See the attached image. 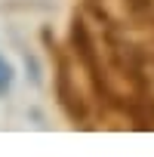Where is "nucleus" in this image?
<instances>
[{
    "instance_id": "obj_2",
    "label": "nucleus",
    "mask_w": 154,
    "mask_h": 157,
    "mask_svg": "<svg viewBox=\"0 0 154 157\" xmlns=\"http://www.w3.org/2000/svg\"><path fill=\"white\" fill-rule=\"evenodd\" d=\"M71 52H74L77 65L87 71L93 90L99 96H111L108 93V80H105V68H102V49L93 40V34H90V28H87V22L80 16L71 19Z\"/></svg>"
},
{
    "instance_id": "obj_1",
    "label": "nucleus",
    "mask_w": 154,
    "mask_h": 157,
    "mask_svg": "<svg viewBox=\"0 0 154 157\" xmlns=\"http://www.w3.org/2000/svg\"><path fill=\"white\" fill-rule=\"evenodd\" d=\"M43 43L56 62V99H59V108L65 111V117L74 123V126H83L87 123V102H83V93L77 86V77H74V68H71V59L56 46L52 34L43 31Z\"/></svg>"
},
{
    "instance_id": "obj_3",
    "label": "nucleus",
    "mask_w": 154,
    "mask_h": 157,
    "mask_svg": "<svg viewBox=\"0 0 154 157\" xmlns=\"http://www.w3.org/2000/svg\"><path fill=\"white\" fill-rule=\"evenodd\" d=\"M123 3H126V13L139 22L151 19V13H154V0H123Z\"/></svg>"
},
{
    "instance_id": "obj_4",
    "label": "nucleus",
    "mask_w": 154,
    "mask_h": 157,
    "mask_svg": "<svg viewBox=\"0 0 154 157\" xmlns=\"http://www.w3.org/2000/svg\"><path fill=\"white\" fill-rule=\"evenodd\" d=\"M13 80H16V71H13L10 59L0 56V96H6V93L13 90Z\"/></svg>"
}]
</instances>
